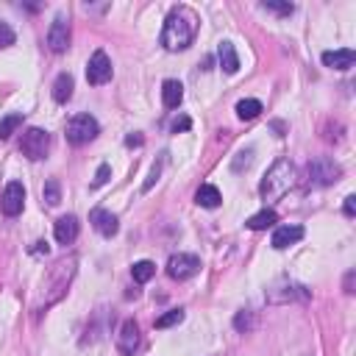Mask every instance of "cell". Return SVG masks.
I'll return each mask as SVG.
<instances>
[{"mask_svg": "<svg viewBox=\"0 0 356 356\" xmlns=\"http://www.w3.org/2000/svg\"><path fill=\"white\" fill-rule=\"evenodd\" d=\"M198 25H200V17L195 14V9L189 6H176L167 20H165V28H162V45L165 50L170 53H178V50H187L198 34Z\"/></svg>", "mask_w": 356, "mask_h": 356, "instance_id": "cell-1", "label": "cell"}, {"mask_svg": "<svg viewBox=\"0 0 356 356\" xmlns=\"http://www.w3.org/2000/svg\"><path fill=\"white\" fill-rule=\"evenodd\" d=\"M293 184H295V165L290 159H275L259 184V195L264 200H278L293 189Z\"/></svg>", "mask_w": 356, "mask_h": 356, "instance_id": "cell-2", "label": "cell"}, {"mask_svg": "<svg viewBox=\"0 0 356 356\" xmlns=\"http://www.w3.org/2000/svg\"><path fill=\"white\" fill-rule=\"evenodd\" d=\"M76 264H78V259L76 256H67V259H61V262H56L53 267H50V273L45 275V281H42V290H45V306H50V304H56L64 293H67V287H70V281H73V275H76Z\"/></svg>", "mask_w": 356, "mask_h": 356, "instance_id": "cell-3", "label": "cell"}, {"mask_svg": "<svg viewBox=\"0 0 356 356\" xmlns=\"http://www.w3.org/2000/svg\"><path fill=\"white\" fill-rule=\"evenodd\" d=\"M98 134H101V125H98V120H95L92 114H76V117H70V120H67V128H64L67 142H70V145H76V148H81V145H87V142H92Z\"/></svg>", "mask_w": 356, "mask_h": 356, "instance_id": "cell-4", "label": "cell"}, {"mask_svg": "<svg viewBox=\"0 0 356 356\" xmlns=\"http://www.w3.org/2000/svg\"><path fill=\"white\" fill-rule=\"evenodd\" d=\"M48 151H50V134H48L45 128H28V131L23 134V139H20V154H23L25 159L39 162V159L48 156Z\"/></svg>", "mask_w": 356, "mask_h": 356, "instance_id": "cell-5", "label": "cell"}, {"mask_svg": "<svg viewBox=\"0 0 356 356\" xmlns=\"http://www.w3.org/2000/svg\"><path fill=\"white\" fill-rule=\"evenodd\" d=\"M306 176H309V184H312V187H328V184L339 181L342 167H339L334 159H328V156H317V159L309 162Z\"/></svg>", "mask_w": 356, "mask_h": 356, "instance_id": "cell-6", "label": "cell"}, {"mask_svg": "<svg viewBox=\"0 0 356 356\" xmlns=\"http://www.w3.org/2000/svg\"><path fill=\"white\" fill-rule=\"evenodd\" d=\"M112 59L106 56V50H95L90 64H87V81L92 87H101V84H109L112 81Z\"/></svg>", "mask_w": 356, "mask_h": 356, "instance_id": "cell-7", "label": "cell"}, {"mask_svg": "<svg viewBox=\"0 0 356 356\" xmlns=\"http://www.w3.org/2000/svg\"><path fill=\"white\" fill-rule=\"evenodd\" d=\"M200 270V259L195 253H176L167 262V275L176 281H187Z\"/></svg>", "mask_w": 356, "mask_h": 356, "instance_id": "cell-8", "label": "cell"}, {"mask_svg": "<svg viewBox=\"0 0 356 356\" xmlns=\"http://www.w3.org/2000/svg\"><path fill=\"white\" fill-rule=\"evenodd\" d=\"M25 206V187L20 181H12L6 189H3V200H0V209H3L6 218H17Z\"/></svg>", "mask_w": 356, "mask_h": 356, "instance_id": "cell-9", "label": "cell"}, {"mask_svg": "<svg viewBox=\"0 0 356 356\" xmlns=\"http://www.w3.org/2000/svg\"><path fill=\"white\" fill-rule=\"evenodd\" d=\"M48 45L53 53H64L70 48V20L64 14H56V20L48 31Z\"/></svg>", "mask_w": 356, "mask_h": 356, "instance_id": "cell-10", "label": "cell"}, {"mask_svg": "<svg viewBox=\"0 0 356 356\" xmlns=\"http://www.w3.org/2000/svg\"><path fill=\"white\" fill-rule=\"evenodd\" d=\"M78 231H81V223H78L76 215H64V218H59V220H56V229H53L59 245H73V242L78 240Z\"/></svg>", "mask_w": 356, "mask_h": 356, "instance_id": "cell-11", "label": "cell"}, {"mask_svg": "<svg viewBox=\"0 0 356 356\" xmlns=\"http://www.w3.org/2000/svg\"><path fill=\"white\" fill-rule=\"evenodd\" d=\"M90 223H92L95 231H98L101 237H106V240H112V237L120 231L117 215H112V211H106V209H95L92 215H90Z\"/></svg>", "mask_w": 356, "mask_h": 356, "instance_id": "cell-12", "label": "cell"}, {"mask_svg": "<svg viewBox=\"0 0 356 356\" xmlns=\"http://www.w3.org/2000/svg\"><path fill=\"white\" fill-rule=\"evenodd\" d=\"M304 240V226H278L275 231H273V240H270V245L275 248V251H287L290 245H295V242H301Z\"/></svg>", "mask_w": 356, "mask_h": 356, "instance_id": "cell-13", "label": "cell"}, {"mask_svg": "<svg viewBox=\"0 0 356 356\" xmlns=\"http://www.w3.org/2000/svg\"><path fill=\"white\" fill-rule=\"evenodd\" d=\"M136 345H139V326H136V320H125L117 334V348H120V353L131 356L136 350Z\"/></svg>", "mask_w": 356, "mask_h": 356, "instance_id": "cell-14", "label": "cell"}, {"mask_svg": "<svg viewBox=\"0 0 356 356\" xmlns=\"http://www.w3.org/2000/svg\"><path fill=\"white\" fill-rule=\"evenodd\" d=\"M353 59H356V53L350 48H339V50H326L323 53V64L331 67V70H350Z\"/></svg>", "mask_w": 356, "mask_h": 356, "instance_id": "cell-15", "label": "cell"}, {"mask_svg": "<svg viewBox=\"0 0 356 356\" xmlns=\"http://www.w3.org/2000/svg\"><path fill=\"white\" fill-rule=\"evenodd\" d=\"M195 203L203 206V209H218L223 203V195L218 187H211V184H200V189L195 192Z\"/></svg>", "mask_w": 356, "mask_h": 356, "instance_id": "cell-16", "label": "cell"}, {"mask_svg": "<svg viewBox=\"0 0 356 356\" xmlns=\"http://www.w3.org/2000/svg\"><path fill=\"white\" fill-rule=\"evenodd\" d=\"M181 101H184V87H181V81L167 78V81L162 84V103H165L167 109H178Z\"/></svg>", "mask_w": 356, "mask_h": 356, "instance_id": "cell-17", "label": "cell"}, {"mask_svg": "<svg viewBox=\"0 0 356 356\" xmlns=\"http://www.w3.org/2000/svg\"><path fill=\"white\" fill-rule=\"evenodd\" d=\"M218 59H220V67L226 70L229 76H234L237 70H240V56H237V50H234V45H231V42H220V48H218Z\"/></svg>", "mask_w": 356, "mask_h": 356, "instance_id": "cell-18", "label": "cell"}, {"mask_svg": "<svg viewBox=\"0 0 356 356\" xmlns=\"http://www.w3.org/2000/svg\"><path fill=\"white\" fill-rule=\"evenodd\" d=\"M73 76L70 73H61L56 81H53V101L56 103H67L70 98H73Z\"/></svg>", "mask_w": 356, "mask_h": 356, "instance_id": "cell-19", "label": "cell"}, {"mask_svg": "<svg viewBox=\"0 0 356 356\" xmlns=\"http://www.w3.org/2000/svg\"><path fill=\"white\" fill-rule=\"evenodd\" d=\"M278 223V215L273 209H262V211H256L253 218H248L245 220V226L251 229V231H264V229H270V226H275Z\"/></svg>", "mask_w": 356, "mask_h": 356, "instance_id": "cell-20", "label": "cell"}, {"mask_svg": "<svg viewBox=\"0 0 356 356\" xmlns=\"http://www.w3.org/2000/svg\"><path fill=\"white\" fill-rule=\"evenodd\" d=\"M262 112H264L262 109V101H256V98H245V101L237 103V117L240 120H256Z\"/></svg>", "mask_w": 356, "mask_h": 356, "instance_id": "cell-21", "label": "cell"}, {"mask_svg": "<svg viewBox=\"0 0 356 356\" xmlns=\"http://www.w3.org/2000/svg\"><path fill=\"white\" fill-rule=\"evenodd\" d=\"M131 275H134L136 284H148V281L156 275V264L148 262V259H142V262H136V264L131 267Z\"/></svg>", "mask_w": 356, "mask_h": 356, "instance_id": "cell-22", "label": "cell"}, {"mask_svg": "<svg viewBox=\"0 0 356 356\" xmlns=\"http://www.w3.org/2000/svg\"><path fill=\"white\" fill-rule=\"evenodd\" d=\"M20 125H23V114H20V112L3 117V120H0V139H9Z\"/></svg>", "mask_w": 356, "mask_h": 356, "instance_id": "cell-23", "label": "cell"}, {"mask_svg": "<svg viewBox=\"0 0 356 356\" xmlns=\"http://www.w3.org/2000/svg\"><path fill=\"white\" fill-rule=\"evenodd\" d=\"M42 198H45L48 206H59V200H61V184L56 178H50L45 184V189H42Z\"/></svg>", "mask_w": 356, "mask_h": 356, "instance_id": "cell-24", "label": "cell"}, {"mask_svg": "<svg viewBox=\"0 0 356 356\" xmlns=\"http://www.w3.org/2000/svg\"><path fill=\"white\" fill-rule=\"evenodd\" d=\"M253 326H256V315H253L251 309L237 312V317H234V328H237V331H251Z\"/></svg>", "mask_w": 356, "mask_h": 356, "instance_id": "cell-25", "label": "cell"}, {"mask_svg": "<svg viewBox=\"0 0 356 356\" xmlns=\"http://www.w3.org/2000/svg\"><path fill=\"white\" fill-rule=\"evenodd\" d=\"M262 9H264V12H275V14H281V17H290V14L295 12L293 3H275V0H264Z\"/></svg>", "mask_w": 356, "mask_h": 356, "instance_id": "cell-26", "label": "cell"}, {"mask_svg": "<svg viewBox=\"0 0 356 356\" xmlns=\"http://www.w3.org/2000/svg\"><path fill=\"white\" fill-rule=\"evenodd\" d=\"M251 165H253V148L240 151L237 159H234V165H231V170H234V173H242V170H248Z\"/></svg>", "mask_w": 356, "mask_h": 356, "instance_id": "cell-27", "label": "cell"}, {"mask_svg": "<svg viewBox=\"0 0 356 356\" xmlns=\"http://www.w3.org/2000/svg\"><path fill=\"white\" fill-rule=\"evenodd\" d=\"M184 320V309H170L167 315H162L159 320H156V328H170V326H176V323H181Z\"/></svg>", "mask_w": 356, "mask_h": 356, "instance_id": "cell-28", "label": "cell"}, {"mask_svg": "<svg viewBox=\"0 0 356 356\" xmlns=\"http://www.w3.org/2000/svg\"><path fill=\"white\" fill-rule=\"evenodd\" d=\"M12 45H14V31H12L9 23L0 20V50H6V48H12Z\"/></svg>", "mask_w": 356, "mask_h": 356, "instance_id": "cell-29", "label": "cell"}, {"mask_svg": "<svg viewBox=\"0 0 356 356\" xmlns=\"http://www.w3.org/2000/svg\"><path fill=\"white\" fill-rule=\"evenodd\" d=\"M192 128V120L187 117V114H181V117H176L173 123H170V131L173 134H178V131H189Z\"/></svg>", "mask_w": 356, "mask_h": 356, "instance_id": "cell-30", "label": "cell"}, {"mask_svg": "<svg viewBox=\"0 0 356 356\" xmlns=\"http://www.w3.org/2000/svg\"><path fill=\"white\" fill-rule=\"evenodd\" d=\"M109 176H112V167H109V165H101V167H98V173H95L92 187H103V184L109 181Z\"/></svg>", "mask_w": 356, "mask_h": 356, "instance_id": "cell-31", "label": "cell"}, {"mask_svg": "<svg viewBox=\"0 0 356 356\" xmlns=\"http://www.w3.org/2000/svg\"><path fill=\"white\" fill-rule=\"evenodd\" d=\"M162 162H165V159H159V162L154 165V170H151V178L145 181V192H148V189H151V187L159 181V176H162Z\"/></svg>", "mask_w": 356, "mask_h": 356, "instance_id": "cell-32", "label": "cell"}, {"mask_svg": "<svg viewBox=\"0 0 356 356\" xmlns=\"http://www.w3.org/2000/svg\"><path fill=\"white\" fill-rule=\"evenodd\" d=\"M345 215H348V218H353V215H356V198H353V195H348V198H345Z\"/></svg>", "mask_w": 356, "mask_h": 356, "instance_id": "cell-33", "label": "cell"}, {"mask_svg": "<svg viewBox=\"0 0 356 356\" xmlns=\"http://www.w3.org/2000/svg\"><path fill=\"white\" fill-rule=\"evenodd\" d=\"M125 145H128V148H134V145H142V136H139V134H131V136H125Z\"/></svg>", "mask_w": 356, "mask_h": 356, "instance_id": "cell-34", "label": "cell"}, {"mask_svg": "<svg viewBox=\"0 0 356 356\" xmlns=\"http://www.w3.org/2000/svg\"><path fill=\"white\" fill-rule=\"evenodd\" d=\"M31 253H34V256L45 253V256H48V242H36V248H31Z\"/></svg>", "mask_w": 356, "mask_h": 356, "instance_id": "cell-35", "label": "cell"}]
</instances>
